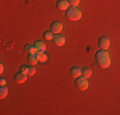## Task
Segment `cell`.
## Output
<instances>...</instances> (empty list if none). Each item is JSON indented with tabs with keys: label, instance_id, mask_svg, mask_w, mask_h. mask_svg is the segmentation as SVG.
<instances>
[{
	"label": "cell",
	"instance_id": "cell-1",
	"mask_svg": "<svg viewBox=\"0 0 120 115\" xmlns=\"http://www.w3.org/2000/svg\"><path fill=\"white\" fill-rule=\"evenodd\" d=\"M95 58H96L97 64H98L101 68H107V67H110L111 60H110V55H109V53H107L106 50H101V49H100V50L96 53Z\"/></svg>",
	"mask_w": 120,
	"mask_h": 115
},
{
	"label": "cell",
	"instance_id": "cell-2",
	"mask_svg": "<svg viewBox=\"0 0 120 115\" xmlns=\"http://www.w3.org/2000/svg\"><path fill=\"white\" fill-rule=\"evenodd\" d=\"M65 12H67L65 15H67V18L69 19V21H79V19L82 18V12L77 7H69Z\"/></svg>",
	"mask_w": 120,
	"mask_h": 115
},
{
	"label": "cell",
	"instance_id": "cell-3",
	"mask_svg": "<svg viewBox=\"0 0 120 115\" xmlns=\"http://www.w3.org/2000/svg\"><path fill=\"white\" fill-rule=\"evenodd\" d=\"M75 87L78 88V90H81V91L87 90V88H88V80H87V78L83 77V76L77 77V78H75Z\"/></svg>",
	"mask_w": 120,
	"mask_h": 115
},
{
	"label": "cell",
	"instance_id": "cell-4",
	"mask_svg": "<svg viewBox=\"0 0 120 115\" xmlns=\"http://www.w3.org/2000/svg\"><path fill=\"white\" fill-rule=\"evenodd\" d=\"M109 46H110V40L105 36L100 37L98 38V47L101 49V50H107Z\"/></svg>",
	"mask_w": 120,
	"mask_h": 115
},
{
	"label": "cell",
	"instance_id": "cell-5",
	"mask_svg": "<svg viewBox=\"0 0 120 115\" xmlns=\"http://www.w3.org/2000/svg\"><path fill=\"white\" fill-rule=\"evenodd\" d=\"M61 30H63V24H61L59 21H55V22L51 23V27H50V31H51V32H54L55 34H58V33L61 32Z\"/></svg>",
	"mask_w": 120,
	"mask_h": 115
},
{
	"label": "cell",
	"instance_id": "cell-6",
	"mask_svg": "<svg viewBox=\"0 0 120 115\" xmlns=\"http://www.w3.org/2000/svg\"><path fill=\"white\" fill-rule=\"evenodd\" d=\"M27 74L23 73V72H17L15 74H14V82H17V83H23L26 82V79H27Z\"/></svg>",
	"mask_w": 120,
	"mask_h": 115
},
{
	"label": "cell",
	"instance_id": "cell-7",
	"mask_svg": "<svg viewBox=\"0 0 120 115\" xmlns=\"http://www.w3.org/2000/svg\"><path fill=\"white\" fill-rule=\"evenodd\" d=\"M69 0H58L56 1V8L59 10H67L69 8Z\"/></svg>",
	"mask_w": 120,
	"mask_h": 115
},
{
	"label": "cell",
	"instance_id": "cell-8",
	"mask_svg": "<svg viewBox=\"0 0 120 115\" xmlns=\"http://www.w3.org/2000/svg\"><path fill=\"white\" fill-rule=\"evenodd\" d=\"M52 41L55 42V45H56V46H63V45L65 44V37H64V36H61L60 33H58V34H55V37H54Z\"/></svg>",
	"mask_w": 120,
	"mask_h": 115
},
{
	"label": "cell",
	"instance_id": "cell-9",
	"mask_svg": "<svg viewBox=\"0 0 120 115\" xmlns=\"http://www.w3.org/2000/svg\"><path fill=\"white\" fill-rule=\"evenodd\" d=\"M33 45H35L37 53H45V50H46V45H45L42 41H40V40H37Z\"/></svg>",
	"mask_w": 120,
	"mask_h": 115
},
{
	"label": "cell",
	"instance_id": "cell-10",
	"mask_svg": "<svg viewBox=\"0 0 120 115\" xmlns=\"http://www.w3.org/2000/svg\"><path fill=\"white\" fill-rule=\"evenodd\" d=\"M27 60H28V64L36 65L37 63H38V58H37V54H28V55H27Z\"/></svg>",
	"mask_w": 120,
	"mask_h": 115
},
{
	"label": "cell",
	"instance_id": "cell-11",
	"mask_svg": "<svg viewBox=\"0 0 120 115\" xmlns=\"http://www.w3.org/2000/svg\"><path fill=\"white\" fill-rule=\"evenodd\" d=\"M70 76L74 77V78H77V77H79V76H82V69H79L78 67H72L70 68Z\"/></svg>",
	"mask_w": 120,
	"mask_h": 115
},
{
	"label": "cell",
	"instance_id": "cell-12",
	"mask_svg": "<svg viewBox=\"0 0 120 115\" xmlns=\"http://www.w3.org/2000/svg\"><path fill=\"white\" fill-rule=\"evenodd\" d=\"M24 50L27 51V54H37V50L35 47V45H31V44H27L24 46Z\"/></svg>",
	"mask_w": 120,
	"mask_h": 115
},
{
	"label": "cell",
	"instance_id": "cell-13",
	"mask_svg": "<svg viewBox=\"0 0 120 115\" xmlns=\"http://www.w3.org/2000/svg\"><path fill=\"white\" fill-rule=\"evenodd\" d=\"M54 37H55V33L51 32V31H45V32H44V38L47 40V41L54 40Z\"/></svg>",
	"mask_w": 120,
	"mask_h": 115
},
{
	"label": "cell",
	"instance_id": "cell-14",
	"mask_svg": "<svg viewBox=\"0 0 120 115\" xmlns=\"http://www.w3.org/2000/svg\"><path fill=\"white\" fill-rule=\"evenodd\" d=\"M91 74H92V69H91V68L86 67V68L82 69V76L86 77V78H90V77H91Z\"/></svg>",
	"mask_w": 120,
	"mask_h": 115
},
{
	"label": "cell",
	"instance_id": "cell-15",
	"mask_svg": "<svg viewBox=\"0 0 120 115\" xmlns=\"http://www.w3.org/2000/svg\"><path fill=\"white\" fill-rule=\"evenodd\" d=\"M37 58H38L40 63H46L47 61V55L45 53H37Z\"/></svg>",
	"mask_w": 120,
	"mask_h": 115
},
{
	"label": "cell",
	"instance_id": "cell-16",
	"mask_svg": "<svg viewBox=\"0 0 120 115\" xmlns=\"http://www.w3.org/2000/svg\"><path fill=\"white\" fill-rule=\"evenodd\" d=\"M35 73H36L35 65H31V64H28V67H27V72H26V74H27V76H33Z\"/></svg>",
	"mask_w": 120,
	"mask_h": 115
},
{
	"label": "cell",
	"instance_id": "cell-17",
	"mask_svg": "<svg viewBox=\"0 0 120 115\" xmlns=\"http://www.w3.org/2000/svg\"><path fill=\"white\" fill-rule=\"evenodd\" d=\"M8 87H5V86H1V88H0V97L1 99H4V97H7L8 95Z\"/></svg>",
	"mask_w": 120,
	"mask_h": 115
},
{
	"label": "cell",
	"instance_id": "cell-18",
	"mask_svg": "<svg viewBox=\"0 0 120 115\" xmlns=\"http://www.w3.org/2000/svg\"><path fill=\"white\" fill-rule=\"evenodd\" d=\"M79 1L81 0H69V4H70V7H77L79 4Z\"/></svg>",
	"mask_w": 120,
	"mask_h": 115
},
{
	"label": "cell",
	"instance_id": "cell-19",
	"mask_svg": "<svg viewBox=\"0 0 120 115\" xmlns=\"http://www.w3.org/2000/svg\"><path fill=\"white\" fill-rule=\"evenodd\" d=\"M27 67H28V65H21L19 70H21V72H23V73H26V72H27Z\"/></svg>",
	"mask_w": 120,
	"mask_h": 115
},
{
	"label": "cell",
	"instance_id": "cell-20",
	"mask_svg": "<svg viewBox=\"0 0 120 115\" xmlns=\"http://www.w3.org/2000/svg\"><path fill=\"white\" fill-rule=\"evenodd\" d=\"M0 84H1V86H5V84H7V80H5L4 78H0Z\"/></svg>",
	"mask_w": 120,
	"mask_h": 115
},
{
	"label": "cell",
	"instance_id": "cell-21",
	"mask_svg": "<svg viewBox=\"0 0 120 115\" xmlns=\"http://www.w3.org/2000/svg\"><path fill=\"white\" fill-rule=\"evenodd\" d=\"M4 72V64H0V73Z\"/></svg>",
	"mask_w": 120,
	"mask_h": 115
}]
</instances>
